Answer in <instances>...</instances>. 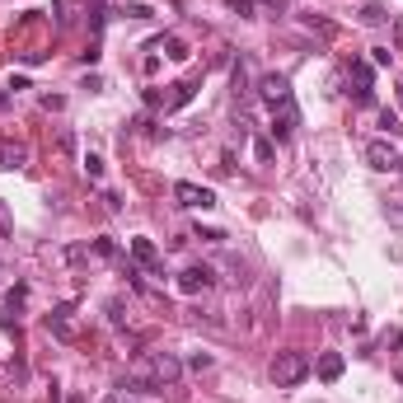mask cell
<instances>
[{
	"mask_svg": "<svg viewBox=\"0 0 403 403\" xmlns=\"http://www.w3.org/2000/svg\"><path fill=\"white\" fill-rule=\"evenodd\" d=\"M305 375H310V357L305 352H277L272 357V385L277 389H295Z\"/></svg>",
	"mask_w": 403,
	"mask_h": 403,
	"instance_id": "cell-1",
	"label": "cell"
},
{
	"mask_svg": "<svg viewBox=\"0 0 403 403\" xmlns=\"http://www.w3.org/2000/svg\"><path fill=\"white\" fill-rule=\"evenodd\" d=\"M347 85H352V99L357 104H375V66L371 62H352L347 66Z\"/></svg>",
	"mask_w": 403,
	"mask_h": 403,
	"instance_id": "cell-2",
	"label": "cell"
},
{
	"mask_svg": "<svg viewBox=\"0 0 403 403\" xmlns=\"http://www.w3.org/2000/svg\"><path fill=\"white\" fill-rule=\"evenodd\" d=\"M174 202L188 206V211H206V206H216V192L202 183H174Z\"/></svg>",
	"mask_w": 403,
	"mask_h": 403,
	"instance_id": "cell-3",
	"label": "cell"
},
{
	"mask_svg": "<svg viewBox=\"0 0 403 403\" xmlns=\"http://www.w3.org/2000/svg\"><path fill=\"white\" fill-rule=\"evenodd\" d=\"M399 146H394V141H371V146H366V164H371V169H399Z\"/></svg>",
	"mask_w": 403,
	"mask_h": 403,
	"instance_id": "cell-4",
	"label": "cell"
},
{
	"mask_svg": "<svg viewBox=\"0 0 403 403\" xmlns=\"http://www.w3.org/2000/svg\"><path fill=\"white\" fill-rule=\"evenodd\" d=\"M300 127V108H295V99L277 104V118H272V141H291V132Z\"/></svg>",
	"mask_w": 403,
	"mask_h": 403,
	"instance_id": "cell-5",
	"label": "cell"
},
{
	"mask_svg": "<svg viewBox=\"0 0 403 403\" xmlns=\"http://www.w3.org/2000/svg\"><path fill=\"white\" fill-rule=\"evenodd\" d=\"M258 94H263L267 104L277 108V104H286V99H291V80L281 76V71H267V76L258 80Z\"/></svg>",
	"mask_w": 403,
	"mask_h": 403,
	"instance_id": "cell-6",
	"label": "cell"
},
{
	"mask_svg": "<svg viewBox=\"0 0 403 403\" xmlns=\"http://www.w3.org/2000/svg\"><path fill=\"white\" fill-rule=\"evenodd\" d=\"M211 281H216V272H211V267H188L183 277H178V291H183V295H197V291H206Z\"/></svg>",
	"mask_w": 403,
	"mask_h": 403,
	"instance_id": "cell-7",
	"label": "cell"
},
{
	"mask_svg": "<svg viewBox=\"0 0 403 403\" xmlns=\"http://www.w3.org/2000/svg\"><path fill=\"white\" fill-rule=\"evenodd\" d=\"M29 164V146L19 141H0V169H24Z\"/></svg>",
	"mask_w": 403,
	"mask_h": 403,
	"instance_id": "cell-8",
	"label": "cell"
},
{
	"mask_svg": "<svg viewBox=\"0 0 403 403\" xmlns=\"http://www.w3.org/2000/svg\"><path fill=\"white\" fill-rule=\"evenodd\" d=\"M155 52H164L169 62H188V57H192V52H188V43H183V38H174V33H160V38H155Z\"/></svg>",
	"mask_w": 403,
	"mask_h": 403,
	"instance_id": "cell-9",
	"label": "cell"
},
{
	"mask_svg": "<svg viewBox=\"0 0 403 403\" xmlns=\"http://www.w3.org/2000/svg\"><path fill=\"white\" fill-rule=\"evenodd\" d=\"M47 328H52V333H57L62 342H71V338H76V333H71V305H57V310L47 314Z\"/></svg>",
	"mask_w": 403,
	"mask_h": 403,
	"instance_id": "cell-10",
	"label": "cell"
},
{
	"mask_svg": "<svg viewBox=\"0 0 403 403\" xmlns=\"http://www.w3.org/2000/svg\"><path fill=\"white\" fill-rule=\"evenodd\" d=\"M132 258H136L141 267H150V272H160V248L150 244V239H132Z\"/></svg>",
	"mask_w": 403,
	"mask_h": 403,
	"instance_id": "cell-11",
	"label": "cell"
},
{
	"mask_svg": "<svg viewBox=\"0 0 403 403\" xmlns=\"http://www.w3.org/2000/svg\"><path fill=\"white\" fill-rule=\"evenodd\" d=\"M319 375H324L328 385L342 380V357H338V352H324V357H319Z\"/></svg>",
	"mask_w": 403,
	"mask_h": 403,
	"instance_id": "cell-12",
	"label": "cell"
},
{
	"mask_svg": "<svg viewBox=\"0 0 403 403\" xmlns=\"http://www.w3.org/2000/svg\"><path fill=\"white\" fill-rule=\"evenodd\" d=\"M361 24H371V29H380V24H389L385 5H375V0H366V5H361Z\"/></svg>",
	"mask_w": 403,
	"mask_h": 403,
	"instance_id": "cell-13",
	"label": "cell"
},
{
	"mask_svg": "<svg viewBox=\"0 0 403 403\" xmlns=\"http://www.w3.org/2000/svg\"><path fill=\"white\" fill-rule=\"evenodd\" d=\"M234 99H248V76H244V62L234 66Z\"/></svg>",
	"mask_w": 403,
	"mask_h": 403,
	"instance_id": "cell-14",
	"label": "cell"
},
{
	"mask_svg": "<svg viewBox=\"0 0 403 403\" xmlns=\"http://www.w3.org/2000/svg\"><path fill=\"white\" fill-rule=\"evenodd\" d=\"M305 29H314L319 38H333V24H328V19H314V15H305Z\"/></svg>",
	"mask_w": 403,
	"mask_h": 403,
	"instance_id": "cell-15",
	"label": "cell"
},
{
	"mask_svg": "<svg viewBox=\"0 0 403 403\" xmlns=\"http://www.w3.org/2000/svg\"><path fill=\"white\" fill-rule=\"evenodd\" d=\"M380 127H385V132H389V141H394V136H399V132H403V122H399V118H394V113H380Z\"/></svg>",
	"mask_w": 403,
	"mask_h": 403,
	"instance_id": "cell-16",
	"label": "cell"
},
{
	"mask_svg": "<svg viewBox=\"0 0 403 403\" xmlns=\"http://www.w3.org/2000/svg\"><path fill=\"white\" fill-rule=\"evenodd\" d=\"M108 324H118V328L127 324V305L122 300H108Z\"/></svg>",
	"mask_w": 403,
	"mask_h": 403,
	"instance_id": "cell-17",
	"label": "cell"
},
{
	"mask_svg": "<svg viewBox=\"0 0 403 403\" xmlns=\"http://www.w3.org/2000/svg\"><path fill=\"white\" fill-rule=\"evenodd\" d=\"M94 253H99V258H118V244H113V239H94Z\"/></svg>",
	"mask_w": 403,
	"mask_h": 403,
	"instance_id": "cell-18",
	"label": "cell"
},
{
	"mask_svg": "<svg viewBox=\"0 0 403 403\" xmlns=\"http://www.w3.org/2000/svg\"><path fill=\"white\" fill-rule=\"evenodd\" d=\"M19 310H24V286H15L10 300H5V314H19Z\"/></svg>",
	"mask_w": 403,
	"mask_h": 403,
	"instance_id": "cell-19",
	"label": "cell"
},
{
	"mask_svg": "<svg viewBox=\"0 0 403 403\" xmlns=\"http://www.w3.org/2000/svg\"><path fill=\"white\" fill-rule=\"evenodd\" d=\"M253 155H258V164H272L277 150H272V141H258V146H253Z\"/></svg>",
	"mask_w": 403,
	"mask_h": 403,
	"instance_id": "cell-20",
	"label": "cell"
},
{
	"mask_svg": "<svg viewBox=\"0 0 403 403\" xmlns=\"http://www.w3.org/2000/svg\"><path fill=\"white\" fill-rule=\"evenodd\" d=\"M394 62V52L389 47H371V66H389Z\"/></svg>",
	"mask_w": 403,
	"mask_h": 403,
	"instance_id": "cell-21",
	"label": "cell"
},
{
	"mask_svg": "<svg viewBox=\"0 0 403 403\" xmlns=\"http://www.w3.org/2000/svg\"><path fill=\"white\" fill-rule=\"evenodd\" d=\"M85 174H90V178H104V160H99V155H85Z\"/></svg>",
	"mask_w": 403,
	"mask_h": 403,
	"instance_id": "cell-22",
	"label": "cell"
},
{
	"mask_svg": "<svg viewBox=\"0 0 403 403\" xmlns=\"http://www.w3.org/2000/svg\"><path fill=\"white\" fill-rule=\"evenodd\" d=\"M104 403H141V399H136V394H132V389H113V394H108V399H104Z\"/></svg>",
	"mask_w": 403,
	"mask_h": 403,
	"instance_id": "cell-23",
	"label": "cell"
},
{
	"mask_svg": "<svg viewBox=\"0 0 403 403\" xmlns=\"http://www.w3.org/2000/svg\"><path fill=\"white\" fill-rule=\"evenodd\" d=\"M43 108H47V113H62L66 99H62V94H43Z\"/></svg>",
	"mask_w": 403,
	"mask_h": 403,
	"instance_id": "cell-24",
	"label": "cell"
},
{
	"mask_svg": "<svg viewBox=\"0 0 403 403\" xmlns=\"http://www.w3.org/2000/svg\"><path fill=\"white\" fill-rule=\"evenodd\" d=\"M230 10H234L239 19H253V0H230Z\"/></svg>",
	"mask_w": 403,
	"mask_h": 403,
	"instance_id": "cell-25",
	"label": "cell"
},
{
	"mask_svg": "<svg viewBox=\"0 0 403 403\" xmlns=\"http://www.w3.org/2000/svg\"><path fill=\"white\" fill-rule=\"evenodd\" d=\"M122 15H127V19H150V5H127Z\"/></svg>",
	"mask_w": 403,
	"mask_h": 403,
	"instance_id": "cell-26",
	"label": "cell"
},
{
	"mask_svg": "<svg viewBox=\"0 0 403 403\" xmlns=\"http://www.w3.org/2000/svg\"><path fill=\"white\" fill-rule=\"evenodd\" d=\"M188 366H192V371H211V357H206V352H197V357L188 361Z\"/></svg>",
	"mask_w": 403,
	"mask_h": 403,
	"instance_id": "cell-27",
	"label": "cell"
},
{
	"mask_svg": "<svg viewBox=\"0 0 403 403\" xmlns=\"http://www.w3.org/2000/svg\"><path fill=\"white\" fill-rule=\"evenodd\" d=\"M263 5H272V10H281V5H286V0H263Z\"/></svg>",
	"mask_w": 403,
	"mask_h": 403,
	"instance_id": "cell-28",
	"label": "cell"
},
{
	"mask_svg": "<svg viewBox=\"0 0 403 403\" xmlns=\"http://www.w3.org/2000/svg\"><path fill=\"white\" fill-rule=\"evenodd\" d=\"M399 108H403V94H399Z\"/></svg>",
	"mask_w": 403,
	"mask_h": 403,
	"instance_id": "cell-29",
	"label": "cell"
},
{
	"mask_svg": "<svg viewBox=\"0 0 403 403\" xmlns=\"http://www.w3.org/2000/svg\"><path fill=\"white\" fill-rule=\"evenodd\" d=\"M399 169H403V160H399Z\"/></svg>",
	"mask_w": 403,
	"mask_h": 403,
	"instance_id": "cell-30",
	"label": "cell"
}]
</instances>
